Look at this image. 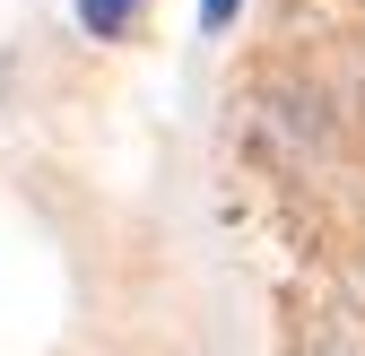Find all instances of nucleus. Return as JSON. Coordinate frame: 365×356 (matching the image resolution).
Here are the masks:
<instances>
[{"label":"nucleus","mask_w":365,"mask_h":356,"mask_svg":"<svg viewBox=\"0 0 365 356\" xmlns=\"http://www.w3.org/2000/svg\"><path fill=\"white\" fill-rule=\"evenodd\" d=\"M130 18H140V0H78V26L96 35V43H113V35H130Z\"/></svg>","instance_id":"f257e3e1"},{"label":"nucleus","mask_w":365,"mask_h":356,"mask_svg":"<svg viewBox=\"0 0 365 356\" xmlns=\"http://www.w3.org/2000/svg\"><path fill=\"white\" fill-rule=\"evenodd\" d=\"M235 9H244V0H200V35H217L226 18H235Z\"/></svg>","instance_id":"f03ea898"}]
</instances>
